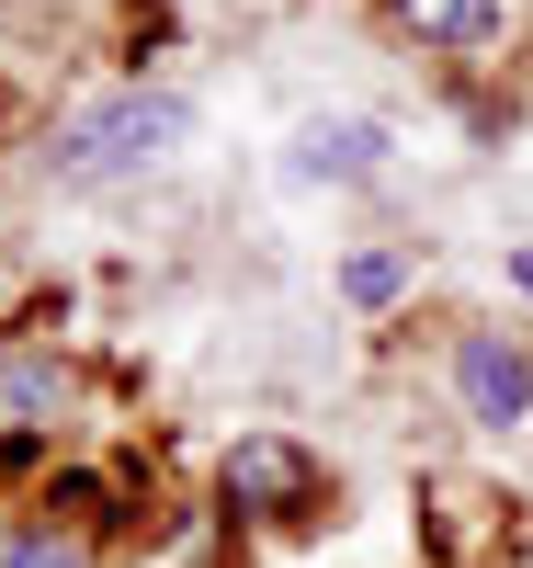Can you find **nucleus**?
I'll return each instance as SVG.
<instances>
[{"label": "nucleus", "instance_id": "obj_1", "mask_svg": "<svg viewBox=\"0 0 533 568\" xmlns=\"http://www.w3.org/2000/svg\"><path fill=\"white\" fill-rule=\"evenodd\" d=\"M182 136H193L182 91H114V103H91V114L58 125V182H125V171L171 160Z\"/></svg>", "mask_w": 533, "mask_h": 568}, {"label": "nucleus", "instance_id": "obj_3", "mask_svg": "<svg viewBox=\"0 0 533 568\" xmlns=\"http://www.w3.org/2000/svg\"><path fill=\"white\" fill-rule=\"evenodd\" d=\"M420 45H489L500 34V0H398Z\"/></svg>", "mask_w": 533, "mask_h": 568}, {"label": "nucleus", "instance_id": "obj_5", "mask_svg": "<svg viewBox=\"0 0 533 568\" xmlns=\"http://www.w3.org/2000/svg\"><path fill=\"white\" fill-rule=\"evenodd\" d=\"M227 489H238V500H296V489H307V466L284 455V444H250V455L227 466Z\"/></svg>", "mask_w": 533, "mask_h": 568}, {"label": "nucleus", "instance_id": "obj_4", "mask_svg": "<svg viewBox=\"0 0 533 568\" xmlns=\"http://www.w3.org/2000/svg\"><path fill=\"white\" fill-rule=\"evenodd\" d=\"M296 171H307V182H318V171H341V182H352V171H375V125H307Z\"/></svg>", "mask_w": 533, "mask_h": 568}, {"label": "nucleus", "instance_id": "obj_2", "mask_svg": "<svg viewBox=\"0 0 533 568\" xmlns=\"http://www.w3.org/2000/svg\"><path fill=\"white\" fill-rule=\"evenodd\" d=\"M454 375H465V409H476V420H522V409H533V353L500 342V329H476Z\"/></svg>", "mask_w": 533, "mask_h": 568}, {"label": "nucleus", "instance_id": "obj_8", "mask_svg": "<svg viewBox=\"0 0 533 568\" xmlns=\"http://www.w3.org/2000/svg\"><path fill=\"white\" fill-rule=\"evenodd\" d=\"M522 284H533V251H522Z\"/></svg>", "mask_w": 533, "mask_h": 568}, {"label": "nucleus", "instance_id": "obj_7", "mask_svg": "<svg viewBox=\"0 0 533 568\" xmlns=\"http://www.w3.org/2000/svg\"><path fill=\"white\" fill-rule=\"evenodd\" d=\"M352 296H363V307H386V296H398V262L363 251V262H352Z\"/></svg>", "mask_w": 533, "mask_h": 568}, {"label": "nucleus", "instance_id": "obj_6", "mask_svg": "<svg viewBox=\"0 0 533 568\" xmlns=\"http://www.w3.org/2000/svg\"><path fill=\"white\" fill-rule=\"evenodd\" d=\"M0 568H91V557L58 546V535H12V546H0Z\"/></svg>", "mask_w": 533, "mask_h": 568}]
</instances>
